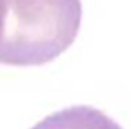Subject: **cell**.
<instances>
[{
  "instance_id": "1",
  "label": "cell",
  "mask_w": 131,
  "mask_h": 129,
  "mask_svg": "<svg viewBox=\"0 0 131 129\" xmlns=\"http://www.w3.org/2000/svg\"><path fill=\"white\" fill-rule=\"evenodd\" d=\"M32 129H122L103 112L90 106H74L56 112Z\"/></svg>"
}]
</instances>
